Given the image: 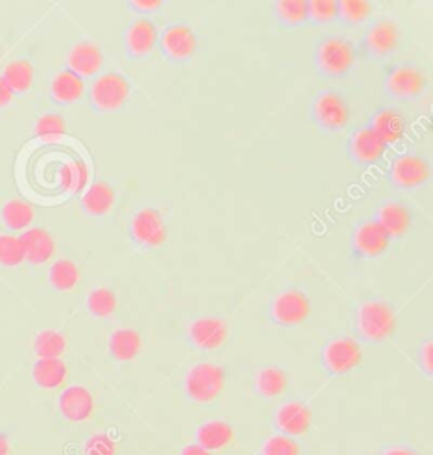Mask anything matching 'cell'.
Instances as JSON below:
<instances>
[{"instance_id": "obj_12", "label": "cell", "mask_w": 433, "mask_h": 455, "mask_svg": "<svg viewBox=\"0 0 433 455\" xmlns=\"http://www.w3.org/2000/svg\"><path fill=\"white\" fill-rule=\"evenodd\" d=\"M349 148L352 158L363 164H371L380 161L386 155L389 146L374 132L371 125H365L354 132Z\"/></svg>"}, {"instance_id": "obj_39", "label": "cell", "mask_w": 433, "mask_h": 455, "mask_svg": "<svg viewBox=\"0 0 433 455\" xmlns=\"http://www.w3.org/2000/svg\"><path fill=\"white\" fill-rule=\"evenodd\" d=\"M262 455H300V447L290 437L275 435L266 442Z\"/></svg>"}, {"instance_id": "obj_16", "label": "cell", "mask_w": 433, "mask_h": 455, "mask_svg": "<svg viewBox=\"0 0 433 455\" xmlns=\"http://www.w3.org/2000/svg\"><path fill=\"white\" fill-rule=\"evenodd\" d=\"M159 31L156 24L149 19L134 20L125 33V46L129 53L134 56L149 54L156 48Z\"/></svg>"}, {"instance_id": "obj_1", "label": "cell", "mask_w": 433, "mask_h": 455, "mask_svg": "<svg viewBox=\"0 0 433 455\" xmlns=\"http://www.w3.org/2000/svg\"><path fill=\"white\" fill-rule=\"evenodd\" d=\"M395 308L384 299H369L359 308V329L367 340L382 342L397 332Z\"/></svg>"}, {"instance_id": "obj_13", "label": "cell", "mask_w": 433, "mask_h": 455, "mask_svg": "<svg viewBox=\"0 0 433 455\" xmlns=\"http://www.w3.org/2000/svg\"><path fill=\"white\" fill-rule=\"evenodd\" d=\"M188 333L198 349L213 350L226 342L227 327L217 316H202L191 323Z\"/></svg>"}, {"instance_id": "obj_35", "label": "cell", "mask_w": 433, "mask_h": 455, "mask_svg": "<svg viewBox=\"0 0 433 455\" xmlns=\"http://www.w3.org/2000/svg\"><path fill=\"white\" fill-rule=\"evenodd\" d=\"M373 12V4L367 0H341L339 14L350 24H363Z\"/></svg>"}, {"instance_id": "obj_37", "label": "cell", "mask_w": 433, "mask_h": 455, "mask_svg": "<svg viewBox=\"0 0 433 455\" xmlns=\"http://www.w3.org/2000/svg\"><path fill=\"white\" fill-rule=\"evenodd\" d=\"M24 259V249L18 237L0 235V264L18 266Z\"/></svg>"}, {"instance_id": "obj_14", "label": "cell", "mask_w": 433, "mask_h": 455, "mask_svg": "<svg viewBox=\"0 0 433 455\" xmlns=\"http://www.w3.org/2000/svg\"><path fill=\"white\" fill-rule=\"evenodd\" d=\"M389 244H391V235L376 220L365 222L354 234V247L365 258L381 256Z\"/></svg>"}, {"instance_id": "obj_30", "label": "cell", "mask_w": 433, "mask_h": 455, "mask_svg": "<svg viewBox=\"0 0 433 455\" xmlns=\"http://www.w3.org/2000/svg\"><path fill=\"white\" fill-rule=\"evenodd\" d=\"M88 312L97 318L112 315L117 308V297L110 288H95L87 298Z\"/></svg>"}, {"instance_id": "obj_3", "label": "cell", "mask_w": 433, "mask_h": 455, "mask_svg": "<svg viewBox=\"0 0 433 455\" xmlns=\"http://www.w3.org/2000/svg\"><path fill=\"white\" fill-rule=\"evenodd\" d=\"M185 386L191 400L198 403L212 402L222 393L226 386V369L208 363L195 364L187 374Z\"/></svg>"}, {"instance_id": "obj_23", "label": "cell", "mask_w": 433, "mask_h": 455, "mask_svg": "<svg viewBox=\"0 0 433 455\" xmlns=\"http://www.w3.org/2000/svg\"><path fill=\"white\" fill-rule=\"evenodd\" d=\"M234 438L232 427L222 420H210L202 423L196 430V440L198 445L205 451H221L229 445Z\"/></svg>"}, {"instance_id": "obj_2", "label": "cell", "mask_w": 433, "mask_h": 455, "mask_svg": "<svg viewBox=\"0 0 433 455\" xmlns=\"http://www.w3.org/2000/svg\"><path fill=\"white\" fill-rule=\"evenodd\" d=\"M356 65V48L342 37L325 39L317 52V67L330 78L346 76Z\"/></svg>"}, {"instance_id": "obj_22", "label": "cell", "mask_w": 433, "mask_h": 455, "mask_svg": "<svg viewBox=\"0 0 433 455\" xmlns=\"http://www.w3.org/2000/svg\"><path fill=\"white\" fill-rule=\"evenodd\" d=\"M376 222L391 235V239L399 237L406 234L412 226V212L403 204L391 202L380 209Z\"/></svg>"}, {"instance_id": "obj_28", "label": "cell", "mask_w": 433, "mask_h": 455, "mask_svg": "<svg viewBox=\"0 0 433 455\" xmlns=\"http://www.w3.org/2000/svg\"><path fill=\"white\" fill-rule=\"evenodd\" d=\"M258 391L264 398H275L286 391L288 387V378L286 372L277 366L261 369L256 379Z\"/></svg>"}, {"instance_id": "obj_6", "label": "cell", "mask_w": 433, "mask_h": 455, "mask_svg": "<svg viewBox=\"0 0 433 455\" xmlns=\"http://www.w3.org/2000/svg\"><path fill=\"white\" fill-rule=\"evenodd\" d=\"M131 95V85L119 73H107L97 78L92 88L93 104L102 110L121 108Z\"/></svg>"}, {"instance_id": "obj_8", "label": "cell", "mask_w": 433, "mask_h": 455, "mask_svg": "<svg viewBox=\"0 0 433 455\" xmlns=\"http://www.w3.org/2000/svg\"><path fill=\"white\" fill-rule=\"evenodd\" d=\"M131 232L136 241H139L140 244L148 245V247L164 244V241L168 237V228H166V222H164L163 215L156 209H151V207L140 209L134 215L132 224H131Z\"/></svg>"}, {"instance_id": "obj_21", "label": "cell", "mask_w": 433, "mask_h": 455, "mask_svg": "<svg viewBox=\"0 0 433 455\" xmlns=\"http://www.w3.org/2000/svg\"><path fill=\"white\" fill-rule=\"evenodd\" d=\"M312 410L303 403H288L277 411V425L290 435H301L310 428Z\"/></svg>"}, {"instance_id": "obj_29", "label": "cell", "mask_w": 433, "mask_h": 455, "mask_svg": "<svg viewBox=\"0 0 433 455\" xmlns=\"http://www.w3.org/2000/svg\"><path fill=\"white\" fill-rule=\"evenodd\" d=\"M277 14L279 20L288 26H301L310 20L309 0H279Z\"/></svg>"}, {"instance_id": "obj_27", "label": "cell", "mask_w": 433, "mask_h": 455, "mask_svg": "<svg viewBox=\"0 0 433 455\" xmlns=\"http://www.w3.org/2000/svg\"><path fill=\"white\" fill-rule=\"evenodd\" d=\"M84 88L85 84L82 76H78L71 70H65L58 73L56 78L52 80V92L60 102L69 104L78 100L84 95Z\"/></svg>"}, {"instance_id": "obj_19", "label": "cell", "mask_w": 433, "mask_h": 455, "mask_svg": "<svg viewBox=\"0 0 433 455\" xmlns=\"http://www.w3.org/2000/svg\"><path fill=\"white\" fill-rule=\"evenodd\" d=\"M68 63L71 71L78 76H92L102 68L104 54L97 44L90 41H82L71 50Z\"/></svg>"}, {"instance_id": "obj_38", "label": "cell", "mask_w": 433, "mask_h": 455, "mask_svg": "<svg viewBox=\"0 0 433 455\" xmlns=\"http://www.w3.org/2000/svg\"><path fill=\"white\" fill-rule=\"evenodd\" d=\"M309 7H310V19L315 22L325 24L341 18L337 0H312L309 2Z\"/></svg>"}, {"instance_id": "obj_7", "label": "cell", "mask_w": 433, "mask_h": 455, "mask_svg": "<svg viewBox=\"0 0 433 455\" xmlns=\"http://www.w3.org/2000/svg\"><path fill=\"white\" fill-rule=\"evenodd\" d=\"M391 178L403 190H415L423 187L430 178V164L416 155H401L391 166Z\"/></svg>"}, {"instance_id": "obj_40", "label": "cell", "mask_w": 433, "mask_h": 455, "mask_svg": "<svg viewBox=\"0 0 433 455\" xmlns=\"http://www.w3.org/2000/svg\"><path fill=\"white\" fill-rule=\"evenodd\" d=\"M85 454L116 455V443L108 435L97 434V435L88 438L87 443H85Z\"/></svg>"}, {"instance_id": "obj_20", "label": "cell", "mask_w": 433, "mask_h": 455, "mask_svg": "<svg viewBox=\"0 0 433 455\" xmlns=\"http://www.w3.org/2000/svg\"><path fill=\"white\" fill-rule=\"evenodd\" d=\"M19 241L24 249V258H28L31 263H46L54 254V241L44 228H31L24 232Z\"/></svg>"}, {"instance_id": "obj_17", "label": "cell", "mask_w": 433, "mask_h": 455, "mask_svg": "<svg viewBox=\"0 0 433 455\" xmlns=\"http://www.w3.org/2000/svg\"><path fill=\"white\" fill-rule=\"evenodd\" d=\"M369 125L388 146L403 140L406 134V119L397 108L378 110Z\"/></svg>"}, {"instance_id": "obj_44", "label": "cell", "mask_w": 433, "mask_h": 455, "mask_svg": "<svg viewBox=\"0 0 433 455\" xmlns=\"http://www.w3.org/2000/svg\"><path fill=\"white\" fill-rule=\"evenodd\" d=\"M181 455H212L208 451H205L204 447H200L198 443L196 445H187L183 451H181Z\"/></svg>"}, {"instance_id": "obj_18", "label": "cell", "mask_w": 433, "mask_h": 455, "mask_svg": "<svg viewBox=\"0 0 433 455\" xmlns=\"http://www.w3.org/2000/svg\"><path fill=\"white\" fill-rule=\"evenodd\" d=\"M365 43L371 53L376 56H388L399 48L398 26L391 20L376 22L365 36Z\"/></svg>"}, {"instance_id": "obj_36", "label": "cell", "mask_w": 433, "mask_h": 455, "mask_svg": "<svg viewBox=\"0 0 433 455\" xmlns=\"http://www.w3.org/2000/svg\"><path fill=\"white\" fill-rule=\"evenodd\" d=\"M65 132H67V123L58 114H46V116L39 117L36 123V134L39 138L52 140V138L63 136Z\"/></svg>"}, {"instance_id": "obj_33", "label": "cell", "mask_w": 433, "mask_h": 455, "mask_svg": "<svg viewBox=\"0 0 433 455\" xmlns=\"http://www.w3.org/2000/svg\"><path fill=\"white\" fill-rule=\"evenodd\" d=\"M78 278H80V271L76 264L69 259H60L52 264L50 269V281L60 291H68L71 288H75Z\"/></svg>"}, {"instance_id": "obj_4", "label": "cell", "mask_w": 433, "mask_h": 455, "mask_svg": "<svg viewBox=\"0 0 433 455\" xmlns=\"http://www.w3.org/2000/svg\"><path fill=\"white\" fill-rule=\"evenodd\" d=\"M312 114L313 119L324 131L337 132L349 123L350 108L342 95L335 92H324L313 100Z\"/></svg>"}, {"instance_id": "obj_10", "label": "cell", "mask_w": 433, "mask_h": 455, "mask_svg": "<svg viewBox=\"0 0 433 455\" xmlns=\"http://www.w3.org/2000/svg\"><path fill=\"white\" fill-rule=\"evenodd\" d=\"M427 88V75L415 67H398L386 78V92L398 99H416Z\"/></svg>"}, {"instance_id": "obj_25", "label": "cell", "mask_w": 433, "mask_h": 455, "mask_svg": "<svg viewBox=\"0 0 433 455\" xmlns=\"http://www.w3.org/2000/svg\"><path fill=\"white\" fill-rule=\"evenodd\" d=\"M116 202V192L110 183L107 181H97L88 187L87 192L82 196L84 209L92 215H105L107 212L114 207Z\"/></svg>"}, {"instance_id": "obj_15", "label": "cell", "mask_w": 433, "mask_h": 455, "mask_svg": "<svg viewBox=\"0 0 433 455\" xmlns=\"http://www.w3.org/2000/svg\"><path fill=\"white\" fill-rule=\"evenodd\" d=\"M198 46V39L190 26L174 24L163 35V50L173 60H188Z\"/></svg>"}, {"instance_id": "obj_5", "label": "cell", "mask_w": 433, "mask_h": 455, "mask_svg": "<svg viewBox=\"0 0 433 455\" xmlns=\"http://www.w3.org/2000/svg\"><path fill=\"white\" fill-rule=\"evenodd\" d=\"M312 312L310 298L300 290H288L277 295L271 305V315L279 325L293 327L303 323Z\"/></svg>"}, {"instance_id": "obj_42", "label": "cell", "mask_w": 433, "mask_h": 455, "mask_svg": "<svg viewBox=\"0 0 433 455\" xmlns=\"http://www.w3.org/2000/svg\"><path fill=\"white\" fill-rule=\"evenodd\" d=\"M131 5L132 9L140 12H155L164 5V0H136V2H131Z\"/></svg>"}, {"instance_id": "obj_26", "label": "cell", "mask_w": 433, "mask_h": 455, "mask_svg": "<svg viewBox=\"0 0 433 455\" xmlns=\"http://www.w3.org/2000/svg\"><path fill=\"white\" fill-rule=\"evenodd\" d=\"M140 335L134 329H117L108 339L110 354L122 363L132 361L140 350Z\"/></svg>"}, {"instance_id": "obj_32", "label": "cell", "mask_w": 433, "mask_h": 455, "mask_svg": "<svg viewBox=\"0 0 433 455\" xmlns=\"http://www.w3.org/2000/svg\"><path fill=\"white\" fill-rule=\"evenodd\" d=\"M35 349L41 359H58L67 349V340L56 331H43L36 337Z\"/></svg>"}, {"instance_id": "obj_34", "label": "cell", "mask_w": 433, "mask_h": 455, "mask_svg": "<svg viewBox=\"0 0 433 455\" xmlns=\"http://www.w3.org/2000/svg\"><path fill=\"white\" fill-rule=\"evenodd\" d=\"M2 217L9 228H24L33 222V211L24 202L12 200L2 209Z\"/></svg>"}, {"instance_id": "obj_46", "label": "cell", "mask_w": 433, "mask_h": 455, "mask_svg": "<svg viewBox=\"0 0 433 455\" xmlns=\"http://www.w3.org/2000/svg\"><path fill=\"white\" fill-rule=\"evenodd\" d=\"M386 455H416L413 451H408V449H393L389 452H386Z\"/></svg>"}, {"instance_id": "obj_41", "label": "cell", "mask_w": 433, "mask_h": 455, "mask_svg": "<svg viewBox=\"0 0 433 455\" xmlns=\"http://www.w3.org/2000/svg\"><path fill=\"white\" fill-rule=\"evenodd\" d=\"M432 342H425L423 347L420 350V363H421V368L427 371L429 376H432L433 372V349Z\"/></svg>"}, {"instance_id": "obj_43", "label": "cell", "mask_w": 433, "mask_h": 455, "mask_svg": "<svg viewBox=\"0 0 433 455\" xmlns=\"http://www.w3.org/2000/svg\"><path fill=\"white\" fill-rule=\"evenodd\" d=\"M12 99V88L5 84L4 78H0V106L9 104Z\"/></svg>"}, {"instance_id": "obj_24", "label": "cell", "mask_w": 433, "mask_h": 455, "mask_svg": "<svg viewBox=\"0 0 433 455\" xmlns=\"http://www.w3.org/2000/svg\"><path fill=\"white\" fill-rule=\"evenodd\" d=\"M68 376V368L61 359H39L33 366L36 385L43 389H54L63 385Z\"/></svg>"}, {"instance_id": "obj_45", "label": "cell", "mask_w": 433, "mask_h": 455, "mask_svg": "<svg viewBox=\"0 0 433 455\" xmlns=\"http://www.w3.org/2000/svg\"><path fill=\"white\" fill-rule=\"evenodd\" d=\"M9 452H11L9 442H7V438L0 434V455H9Z\"/></svg>"}, {"instance_id": "obj_31", "label": "cell", "mask_w": 433, "mask_h": 455, "mask_svg": "<svg viewBox=\"0 0 433 455\" xmlns=\"http://www.w3.org/2000/svg\"><path fill=\"white\" fill-rule=\"evenodd\" d=\"M33 76H35V70H33L31 63L26 60H19L5 68L4 80L9 87L12 88V92L14 90L28 92L33 85Z\"/></svg>"}, {"instance_id": "obj_9", "label": "cell", "mask_w": 433, "mask_h": 455, "mask_svg": "<svg viewBox=\"0 0 433 455\" xmlns=\"http://www.w3.org/2000/svg\"><path fill=\"white\" fill-rule=\"evenodd\" d=\"M324 359L330 372L346 374L361 364L363 350L356 340L342 337L330 342L324 352Z\"/></svg>"}, {"instance_id": "obj_11", "label": "cell", "mask_w": 433, "mask_h": 455, "mask_svg": "<svg viewBox=\"0 0 433 455\" xmlns=\"http://www.w3.org/2000/svg\"><path fill=\"white\" fill-rule=\"evenodd\" d=\"M61 415L69 421H85L92 417L95 402L92 393L84 386H68L58 400Z\"/></svg>"}]
</instances>
